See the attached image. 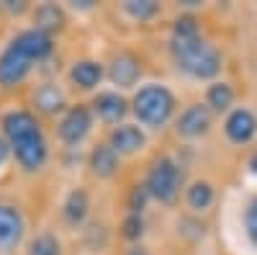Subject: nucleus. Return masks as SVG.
<instances>
[{
	"mask_svg": "<svg viewBox=\"0 0 257 255\" xmlns=\"http://www.w3.org/2000/svg\"><path fill=\"white\" fill-rule=\"evenodd\" d=\"M3 132L8 137V144L13 147L18 165L34 173L47 162V139L39 129V121L29 111H11L3 116Z\"/></svg>",
	"mask_w": 257,
	"mask_h": 255,
	"instance_id": "1",
	"label": "nucleus"
},
{
	"mask_svg": "<svg viewBox=\"0 0 257 255\" xmlns=\"http://www.w3.org/2000/svg\"><path fill=\"white\" fill-rule=\"evenodd\" d=\"M170 49H173V57L178 62V67L193 77L198 80H208L213 75H219L221 70V54L219 49L208 44V41L198 36H188V39H178L173 36V44H170Z\"/></svg>",
	"mask_w": 257,
	"mask_h": 255,
	"instance_id": "2",
	"label": "nucleus"
},
{
	"mask_svg": "<svg viewBox=\"0 0 257 255\" xmlns=\"http://www.w3.org/2000/svg\"><path fill=\"white\" fill-rule=\"evenodd\" d=\"M132 106H134V114L142 124L152 126V129H160V126H165L170 121V116H173L175 98L165 85H144V88H139V93L134 96Z\"/></svg>",
	"mask_w": 257,
	"mask_h": 255,
	"instance_id": "3",
	"label": "nucleus"
},
{
	"mask_svg": "<svg viewBox=\"0 0 257 255\" xmlns=\"http://www.w3.org/2000/svg\"><path fill=\"white\" fill-rule=\"evenodd\" d=\"M180 183H183V173H180V167L170 157H160L152 165V170H149V176H147L149 196H155L162 204H173L178 199Z\"/></svg>",
	"mask_w": 257,
	"mask_h": 255,
	"instance_id": "4",
	"label": "nucleus"
},
{
	"mask_svg": "<svg viewBox=\"0 0 257 255\" xmlns=\"http://www.w3.org/2000/svg\"><path fill=\"white\" fill-rule=\"evenodd\" d=\"M24 217L11 204H0V255L13 252L24 240Z\"/></svg>",
	"mask_w": 257,
	"mask_h": 255,
	"instance_id": "5",
	"label": "nucleus"
},
{
	"mask_svg": "<svg viewBox=\"0 0 257 255\" xmlns=\"http://www.w3.org/2000/svg\"><path fill=\"white\" fill-rule=\"evenodd\" d=\"M90 126H93V116L88 106H72L59 121V139L64 144H80L88 137Z\"/></svg>",
	"mask_w": 257,
	"mask_h": 255,
	"instance_id": "6",
	"label": "nucleus"
},
{
	"mask_svg": "<svg viewBox=\"0 0 257 255\" xmlns=\"http://www.w3.org/2000/svg\"><path fill=\"white\" fill-rule=\"evenodd\" d=\"M29 72H31V59L11 41L8 49L0 54V85H3V88L18 85Z\"/></svg>",
	"mask_w": 257,
	"mask_h": 255,
	"instance_id": "7",
	"label": "nucleus"
},
{
	"mask_svg": "<svg viewBox=\"0 0 257 255\" xmlns=\"http://www.w3.org/2000/svg\"><path fill=\"white\" fill-rule=\"evenodd\" d=\"M208 126H211V111L206 109V106L196 103V106H188V109L180 114V119H178V124H175V132H178L180 137L193 139V137L206 134Z\"/></svg>",
	"mask_w": 257,
	"mask_h": 255,
	"instance_id": "8",
	"label": "nucleus"
},
{
	"mask_svg": "<svg viewBox=\"0 0 257 255\" xmlns=\"http://www.w3.org/2000/svg\"><path fill=\"white\" fill-rule=\"evenodd\" d=\"M13 44L24 52L31 62H39V59H47L54 49L52 44V36L44 34V31H36V29H29V31H21L16 39H13Z\"/></svg>",
	"mask_w": 257,
	"mask_h": 255,
	"instance_id": "9",
	"label": "nucleus"
},
{
	"mask_svg": "<svg viewBox=\"0 0 257 255\" xmlns=\"http://www.w3.org/2000/svg\"><path fill=\"white\" fill-rule=\"evenodd\" d=\"M142 75V65H139V59L134 54H118L113 57L111 62V70H108V77L113 85H118V88H132V85L139 80Z\"/></svg>",
	"mask_w": 257,
	"mask_h": 255,
	"instance_id": "10",
	"label": "nucleus"
},
{
	"mask_svg": "<svg viewBox=\"0 0 257 255\" xmlns=\"http://www.w3.org/2000/svg\"><path fill=\"white\" fill-rule=\"evenodd\" d=\"M224 129H226V137L231 142H237V144H244L254 137L257 132V119L247 111V109H237V111H231L226 124H224Z\"/></svg>",
	"mask_w": 257,
	"mask_h": 255,
	"instance_id": "11",
	"label": "nucleus"
},
{
	"mask_svg": "<svg viewBox=\"0 0 257 255\" xmlns=\"http://www.w3.org/2000/svg\"><path fill=\"white\" fill-rule=\"evenodd\" d=\"M144 132L139 129V126L134 124H123V126H116V129L111 132V147L118 152V155H134L139 152L144 147Z\"/></svg>",
	"mask_w": 257,
	"mask_h": 255,
	"instance_id": "12",
	"label": "nucleus"
},
{
	"mask_svg": "<svg viewBox=\"0 0 257 255\" xmlns=\"http://www.w3.org/2000/svg\"><path fill=\"white\" fill-rule=\"evenodd\" d=\"M93 111L100 121L116 124L118 119L126 116V101L118 93H98L95 101H93Z\"/></svg>",
	"mask_w": 257,
	"mask_h": 255,
	"instance_id": "13",
	"label": "nucleus"
},
{
	"mask_svg": "<svg viewBox=\"0 0 257 255\" xmlns=\"http://www.w3.org/2000/svg\"><path fill=\"white\" fill-rule=\"evenodd\" d=\"M118 157H121V155L113 150L111 144H98L95 150L90 152V170H93V176H98V178H111V176H116Z\"/></svg>",
	"mask_w": 257,
	"mask_h": 255,
	"instance_id": "14",
	"label": "nucleus"
},
{
	"mask_svg": "<svg viewBox=\"0 0 257 255\" xmlns=\"http://www.w3.org/2000/svg\"><path fill=\"white\" fill-rule=\"evenodd\" d=\"M88 209H90L88 194H85V191H80V188L70 191V196L64 199V204H62V214H64V222H67V224H72V227L82 224V222H85V217H88Z\"/></svg>",
	"mask_w": 257,
	"mask_h": 255,
	"instance_id": "15",
	"label": "nucleus"
},
{
	"mask_svg": "<svg viewBox=\"0 0 257 255\" xmlns=\"http://www.w3.org/2000/svg\"><path fill=\"white\" fill-rule=\"evenodd\" d=\"M64 26V13L59 6L54 3H44V6H39L34 11V29L36 31H44V34H54Z\"/></svg>",
	"mask_w": 257,
	"mask_h": 255,
	"instance_id": "16",
	"label": "nucleus"
},
{
	"mask_svg": "<svg viewBox=\"0 0 257 255\" xmlns=\"http://www.w3.org/2000/svg\"><path fill=\"white\" fill-rule=\"evenodd\" d=\"M34 103H36L39 111H44V114H57V111L64 109V93L59 91L57 82H44V85H39V88H36Z\"/></svg>",
	"mask_w": 257,
	"mask_h": 255,
	"instance_id": "17",
	"label": "nucleus"
},
{
	"mask_svg": "<svg viewBox=\"0 0 257 255\" xmlns=\"http://www.w3.org/2000/svg\"><path fill=\"white\" fill-rule=\"evenodd\" d=\"M70 77H72L75 85H80L82 91H90V88H95V85L100 82L103 67L98 65V62H93V59H82V62H75L72 65Z\"/></svg>",
	"mask_w": 257,
	"mask_h": 255,
	"instance_id": "18",
	"label": "nucleus"
},
{
	"mask_svg": "<svg viewBox=\"0 0 257 255\" xmlns=\"http://www.w3.org/2000/svg\"><path fill=\"white\" fill-rule=\"evenodd\" d=\"M211 201H213V188H211V183L196 181V183L188 188V204H190V209L203 211V209L211 206Z\"/></svg>",
	"mask_w": 257,
	"mask_h": 255,
	"instance_id": "19",
	"label": "nucleus"
},
{
	"mask_svg": "<svg viewBox=\"0 0 257 255\" xmlns=\"http://www.w3.org/2000/svg\"><path fill=\"white\" fill-rule=\"evenodd\" d=\"M206 101H208V106L213 111H226L231 106V101H234V91L226 82H213L208 88V93H206Z\"/></svg>",
	"mask_w": 257,
	"mask_h": 255,
	"instance_id": "20",
	"label": "nucleus"
},
{
	"mask_svg": "<svg viewBox=\"0 0 257 255\" xmlns=\"http://www.w3.org/2000/svg\"><path fill=\"white\" fill-rule=\"evenodd\" d=\"M126 16H132L134 21H149L160 13V6L152 3V0H126L123 3Z\"/></svg>",
	"mask_w": 257,
	"mask_h": 255,
	"instance_id": "21",
	"label": "nucleus"
},
{
	"mask_svg": "<svg viewBox=\"0 0 257 255\" xmlns=\"http://www.w3.org/2000/svg\"><path fill=\"white\" fill-rule=\"evenodd\" d=\"M29 255H62V247H59V242H57L54 235H39L31 242Z\"/></svg>",
	"mask_w": 257,
	"mask_h": 255,
	"instance_id": "22",
	"label": "nucleus"
},
{
	"mask_svg": "<svg viewBox=\"0 0 257 255\" xmlns=\"http://www.w3.org/2000/svg\"><path fill=\"white\" fill-rule=\"evenodd\" d=\"M142 232H144V222H142L139 214H128L123 219V237L126 240H139Z\"/></svg>",
	"mask_w": 257,
	"mask_h": 255,
	"instance_id": "23",
	"label": "nucleus"
},
{
	"mask_svg": "<svg viewBox=\"0 0 257 255\" xmlns=\"http://www.w3.org/2000/svg\"><path fill=\"white\" fill-rule=\"evenodd\" d=\"M147 199H149L147 186H137L132 191V199H128V209H132V214H139V211L144 209V204H147Z\"/></svg>",
	"mask_w": 257,
	"mask_h": 255,
	"instance_id": "24",
	"label": "nucleus"
},
{
	"mask_svg": "<svg viewBox=\"0 0 257 255\" xmlns=\"http://www.w3.org/2000/svg\"><path fill=\"white\" fill-rule=\"evenodd\" d=\"M244 224H247V235H249V240L257 245V199L249 204V209H247V219H244Z\"/></svg>",
	"mask_w": 257,
	"mask_h": 255,
	"instance_id": "25",
	"label": "nucleus"
},
{
	"mask_svg": "<svg viewBox=\"0 0 257 255\" xmlns=\"http://www.w3.org/2000/svg\"><path fill=\"white\" fill-rule=\"evenodd\" d=\"M8 150H11V144H8L3 137H0V167H3L6 160H8Z\"/></svg>",
	"mask_w": 257,
	"mask_h": 255,
	"instance_id": "26",
	"label": "nucleus"
},
{
	"mask_svg": "<svg viewBox=\"0 0 257 255\" xmlns=\"http://www.w3.org/2000/svg\"><path fill=\"white\" fill-rule=\"evenodd\" d=\"M126 255H149V252H147L144 247H132V250H128Z\"/></svg>",
	"mask_w": 257,
	"mask_h": 255,
	"instance_id": "27",
	"label": "nucleus"
},
{
	"mask_svg": "<svg viewBox=\"0 0 257 255\" xmlns=\"http://www.w3.org/2000/svg\"><path fill=\"white\" fill-rule=\"evenodd\" d=\"M249 167H252V170H254V173H257V152L252 155V160H249Z\"/></svg>",
	"mask_w": 257,
	"mask_h": 255,
	"instance_id": "28",
	"label": "nucleus"
}]
</instances>
